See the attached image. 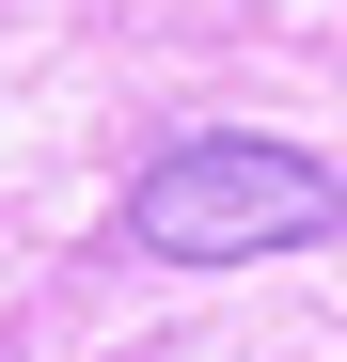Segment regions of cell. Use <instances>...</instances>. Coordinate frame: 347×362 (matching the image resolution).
I'll return each instance as SVG.
<instances>
[{
    "label": "cell",
    "mask_w": 347,
    "mask_h": 362,
    "mask_svg": "<svg viewBox=\"0 0 347 362\" xmlns=\"http://www.w3.org/2000/svg\"><path fill=\"white\" fill-rule=\"evenodd\" d=\"M331 221H347V173L331 158L253 142V127H205V142H174L127 189V252H158V268H253V252H316Z\"/></svg>",
    "instance_id": "6da1fadb"
}]
</instances>
